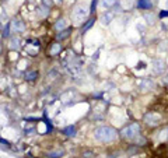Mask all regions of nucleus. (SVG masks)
Segmentation results:
<instances>
[{"label": "nucleus", "instance_id": "nucleus-6", "mask_svg": "<svg viewBox=\"0 0 168 158\" xmlns=\"http://www.w3.org/2000/svg\"><path fill=\"white\" fill-rule=\"evenodd\" d=\"M13 28L17 30V31H21V30H24V25L20 21H13Z\"/></svg>", "mask_w": 168, "mask_h": 158}, {"label": "nucleus", "instance_id": "nucleus-11", "mask_svg": "<svg viewBox=\"0 0 168 158\" xmlns=\"http://www.w3.org/2000/svg\"><path fill=\"white\" fill-rule=\"evenodd\" d=\"M59 155H62V153H52V154H49V158H58Z\"/></svg>", "mask_w": 168, "mask_h": 158}, {"label": "nucleus", "instance_id": "nucleus-8", "mask_svg": "<svg viewBox=\"0 0 168 158\" xmlns=\"http://www.w3.org/2000/svg\"><path fill=\"white\" fill-rule=\"evenodd\" d=\"M55 28H56V30H59V31H60V30H63V28H66V21H64V20L59 21L56 25H55Z\"/></svg>", "mask_w": 168, "mask_h": 158}, {"label": "nucleus", "instance_id": "nucleus-10", "mask_svg": "<svg viewBox=\"0 0 168 158\" xmlns=\"http://www.w3.org/2000/svg\"><path fill=\"white\" fill-rule=\"evenodd\" d=\"M114 1H115V0H104L102 4H104V6H111V4H114Z\"/></svg>", "mask_w": 168, "mask_h": 158}, {"label": "nucleus", "instance_id": "nucleus-5", "mask_svg": "<svg viewBox=\"0 0 168 158\" xmlns=\"http://www.w3.org/2000/svg\"><path fill=\"white\" fill-rule=\"evenodd\" d=\"M60 49H62V45H59V43H55L52 48H51V53H52V55H56V53L59 52Z\"/></svg>", "mask_w": 168, "mask_h": 158}, {"label": "nucleus", "instance_id": "nucleus-9", "mask_svg": "<svg viewBox=\"0 0 168 158\" xmlns=\"http://www.w3.org/2000/svg\"><path fill=\"white\" fill-rule=\"evenodd\" d=\"M35 77H37V73H35V72L27 74V80H35Z\"/></svg>", "mask_w": 168, "mask_h": 158}, {"label": "nucleus", "instance_id": "nucleus-1", "mask_svg": "<svg viewBox=\"0 0 168 158\" xmlns=\"http://www.w3.org/2000/svg\"><path fill=\"white\" fill-rule=\"evenodd\" d=\"M94 136H95V138L100 140V141H112L116 137V132L112 127L104 126V127H98V129L95 130Z\"/></svg>", "mask_w": 168, "mask_h": 158}, {"label": "nucleus", "instance_id": "nucleus-15", "mask_svg": "<svg viewBox=\"0 0 168 158\" xmlns=\"http://www.w3.org/2000/svg\"><path fill=\"white\" fill-rule=\"evenodd\" d=\"M95 6H97V0H94V1H93V6H91V10H94V9H95Z\"/></svg>", "mask_w": 168, "mask_h": 158}, {"label": "nucleus", "instance_id": "nucleus-2", "mask_svg": "<svg viewBox=\"0 0 168 158\" xmlns=\"http://www.w3.org/2000/svg\"><path fill=\"white\" fill-rule=\"evenodd\" d=\"M139 132H140V126H139L137 123H133V125L126 127L125 130L122 132V134H123V137H126V138H132V137L137 136Z\"/></svg>", "mask_w": 168, "mask_h": 158}, {"label": "nucleus", "instance_id": "nucleus-7", "mask_svg": "<svg viewBox=\"0 0 168 158\" xmlns=\"http://www.w3.org/2000/svg\"><path fill=\"white\" fill-rule=\"evenodd\" d=\"M64 133L67 134V136H74V133H76V130H74L73 126H69L64 129Z\"/></svg>", "mask_w": 168, "mask_h": 158}, {"label": "nucleus", "instance_id": "nucleus-4", "mask_svg": "<svg viewBox=\"0 0 168 158\" xmlns=\"http://www.w3.org/2000/svg\"><path fill=\"white\" fill-rule=\"evenodd\" d=\"M139 7H142V9H150L151 7V3L147 1V0H139Z\"/></svg>", "mask_w": 168, "mask_h": 158}, {"label": "nucleus", "instance_id": "nucleus-12", "mask_svg": "<svg viewBox=\"0 0 168 158\" xmlns=\"http://www.w3.org/2000/svg\"><path fill=\"white\" fill-rule=\"evenodd\" d=\"M67 35H69V31H66V32H62L60 35H58V38H59V39H60V38H66Z\"/></svg>", "mask_w": 168, "mask_h": 158}, {"label": "nucleus", "instance_id": "nucleus-14", "mask_svg": "<svg viewBox=\"0 0 168 158\" xmlns=\"http://www.w3.org/2000/svg\"><path fill=\"white\" fill-rule=\"evenodd\" d=\"M43 4H46V6H49V4H52V1H49V0H43Z\"/></svg>", "mask_w": 168, "mask_h": 158}, {"label": "nucleus", "instance_id": "nucleus-3", "mask_svg": "<svg viewBox=\"0 0 168 158\" xmlns=\"http://www.w3.org/2000/svg\"><path fill=\"white\" fill-rule=\"evenodd\" d=\"M85 14H87V11H85L84 7H77V9L73 11V18L76 21H81L84 17H85Z\"/></svg>", "mask_w": 168, "mask_h": 158}, {"label": "nucleus", "instance_id": "nucleus-13", "mask_svg": "<svg viewBox=\"0 0 168 158\" xmlns=\"http://www.w3.org/2000/svg\"><path fill=\"white\" fill-rule=\"evenodd\" d=\"M16 43L18 45V39H16V38H14V39L11 41V48H16Z\"/></svg>", "mask_w": 168, "mask_h": 158}]
</instances>
